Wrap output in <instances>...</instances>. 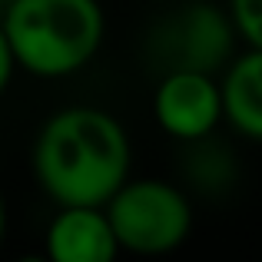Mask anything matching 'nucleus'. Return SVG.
<instances>
[{
    "label": "nucleus",
    "instance_id": "1",
    "mask_svg": "<svg viewBox=\"0 0 262 262\" xmlns=\"http://www.w3.org/2000/svg\"><path fill=\"white\" fill-rule=\"evenodd\" d=\"M129 136L100 106H67L40 126L33 143L37 186L60 206L100 209L129 179Z\"/></svg>",
    "mask_w": 262,
    "mask_h": 262
},
{
    "label": "nucleus",
    "instance_id": "2",
    "mask_svg": "<svg viewBox=\"0 0 262 262\" xmlns=\"http://www.w3.org/2000/svg\"><path fill=\"white\" fill-rule=\"evenodd\" d=\"M0 30L20 70L40 80H60L96 57L106 17L100 0H13L4 7Z\"/></svg>",
    "mask_w": 262,
    "mask_h": 262
},
{
    "label": "nucleus",
    "instance_id": "3",
    "mask_svg": "<svg viewBox=\"0 0 262 262\" xmlns=\"http://www.w3.org/2000/svg\"><path fill=\"white\" fill-rule=\"evenodd\" d=\"M120 252L166 256L179 249L192 232V206L179 186L166 179H126L103 203Z\"/></svg>",
    "mask_w": 262,
    "mask_h": 262
},
{
    "label": "nucleus",
    "instance_id": "4",
    "mask_svg": "<svg viewBox=\"0 0 262 262\" xmlns=\"http://www.w3.org/2000/svg\"><path fill=\"white\" fill-rule=\"evenodd\" d=\"M153 116L166 136L179 143H203L223 120L219 86L212 73L169 70L153 93Z\"/></svg>",
    "mask_w": 262,
    "mask_h": 262
},
{
    "label": "nucleus",
    "instance_id": "5",
    "mask_svg": "<svg viewBox=\"0 0 262 262\" xmlns=\"http://www.w3.org/2000/svg\"><path fill=\"white\" fill-rule=\"evenodd\" d=\"M43 256L47 262H116L120 246L103 216V206L57 209L43 236Z\"/></svg>",
    "mask_w": 262,
    "mask_h": 262
},
{
    "label": "nucleus",
    "instance_id": "6",
    "mask_svg": "<svg viewBox=\"0 0 262 262\" xmlns=\"http://www.w3.org/2000/svg\"><path fill=\"white\" fill-rule=\"evenodd\" d=\"M216 86L223 120L246 140H262V50H243Z\"/></svg>",
    "mask_w": 262,
    "mask_h": 262
},
{
    "label": "nucleus",
    "instance_id": "7",
    "mask_svg": "<svg viewBox=\"0 0 262 262\" xmlns=\"http://www.w3.org/2000/svg\"><path fill=\"white\" fill-rule=\"evenodd\" d=\"M232 40H236V33H232L229 20L219 10H212V7L196 4L183 17V27H179V53H183V63L176 70L212 73L216 67H223L229 60Z\"/></svg>",
    "mask_w": 262,
    "mask_h": 262
},
{
    "label": "nucleus",
    "instance_id": "8",
    "mask_svg": "<svg viewBox=\"0 0 262 262\" xmlns=\"http://www.w3.org/2000/svg\"><path fill=\"white\" fill-rule=\"evenodd\" d=\"M226 20L246 50H262V0H229Z\"/></svg>",
    "mask_w": 262,
    "mask_h": 262
},
{
    "label": "nucleus",
    "instance_id": "9",
    "mask_svg": "<svg viewBox=\"0 0 262 262\" xmlns=\"http://www.w3.org/2000/svg\"><path fill=\"white\" fill-rule=\"evenodd\" d=\"M13 70H17V63H13V53H10V47H7L4 30H0V96L7 93V86H10Z\"/></svg>",
    "mask_w": 262,
    "mask_h": 262
},
{
    "label": "nucleus",
    "instance_id": "10",
    "mask_svg": "<svg viewBox=\"0 0 262 262\" xmlns=\"http://www.w3.org/2000/svg\"><path fill=\"white\" fill-rule=\"evenodd\" d=\"M4 236H7V206H4V196H0V246H4Z\"/></svg>",
    "mask_w": 262,
    "mask_h": 262
},
{
    "label": "nucleus",
    "instance_id": "11",
    "mask_svg": "<svg viewBox=\"0 0 262 262\" xmlns=\"http://www.w3.org/2000/svg\"><path fill=\"white\" fill-rule=\"evenodd\" d=\"M17 262H47V256L43 252H27V256H20Z\"/></svg>",
    "mask_w": 262,
    "mask_h": 262
},
{
    "label": "nucleus",
    "instance_id": "12",
    "mask_svg": "<svg viewBox=\"0 0 262 262\" xmlns=\"http://www.w3.org/2000/svg\"><path fill=\"white\" fill-rule=\"evenodd\" d=\"M13 4V0H0V10H4V7H10Z\"/></svg>",
    "mask_w": 262,
    "mask_h": 262
}]
</instances>
